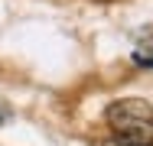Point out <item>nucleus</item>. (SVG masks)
<instances>
[{"label":"nucleus","mask_w":153,"mask_h":146,"mask_svg":"<svg viewBox=\"0 0 153 146\" xmlns=\"http://www.w3.org/2000/svg\"><path fill=\"white\" fill-rule=\"evenodd\" d=\"M108 123L114 127L117 140L127 146H153V107L140 97L114 101L108 111Z\"/></svg>","instance_id":"obj_1"},{"label":"nucleus","mask_w":153,"mask_h":146,"mask_svg":"<svg viewBox=\"0 0 153 146\" xmlns=\"http://www.w3.org/2000/svg\"><path fill=\"white\" fill-rule=\"evenodd\" d=\"M7 117H10V107H3V104H0V120H7Z\"/></svg>","instance_id":"obj_2"}]
</instances>
